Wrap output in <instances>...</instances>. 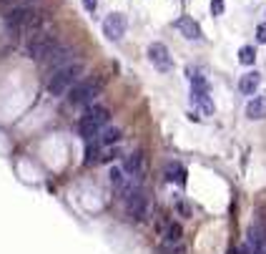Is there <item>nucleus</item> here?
Returning a JSON list of instances; mask_svg holds the SVG:
<instances>
[{"mask_svg": "<svg viewBox=\"0 0 266 254\" xmlns=\"http://www.w3.org/2000/svg\"><path fill=\"white\" fill-rule=\"evenodd\" d=\"M80 73H83V63H68V66L58 68L48 78V93L51 96H65L80 81Z\"/></svg>", "mask_w": 266, "mask_h": 254, "instance_id": "1", "label": "nucleus"}, {"mask_svg": "<svg viewBox=\"0 0 266 254\" xmlns=\"http://www.w3.org/2000/svg\"><path fill=\"white\" fill-rule=\"evenodd\" d=\"M55 48H58V38H55V33H51L46 28H40L33 35H28V43H26V53L33 60H46Z\"/></svg>", "mask_w": 266, "mask_h": 254, "instance_id": "2", "label": "nucleus"}, {"mask_svg": "<svg viewBox=\"0 0 266 254\" xmlns=\"http://www.w3.org/2000/svg\"><path fill=\"white\" fill-rule=\"evenodd\" d=\"M108 118H110V113H108L106 106H91V109H85V113H83L80 121H78V131H80V136L91 141V139L103 129V126L108 123Z\"/></svg>", "mask_w": 266, "mask_h": 254, "instance_id": "3", "label": "nucleus"}, {"mask_svg": "<svg viewBox=\"0 0 266 254\" xmlns=\"http://www.w3.org/2000/svg\"><path fill=\"white\" fill-rule=\"evenodd\" d=\"M188 78H191V101H193V106H198L201 113L211 116L216 111V106H213V101L209 96V81L198 71H188Z\"/></svg>", "mask_w": 266, "mask_h": 254, "instance_id": "4", "label": "nucleus"}, {"mask_svg": "<svg viewBox=\"0 0 266 254\" xmlns=\"http://www.w3.org/2000/svg\"><path fill=\"white\" fill-rule=\"evenodd\" d=\"M106 86V76H93V78H88V81H78L76 86L71 88V96L68 101L73 106H83V103H91Z\"/></svg>", "mask_w": 266, "mask_h": 254, "instance_id": "5", "label": "nucleus"}, {"mask_svg": "<svg viewBox=\"0 0 266 254\" xmlns=\"http://www.w3.org/2000/svg\"><path fill=\"white\" fill-rule=\"evenodd\" d=\"M123 199H126V214H128V219L143 222V219L148 217V199H146V194L141 192V186H136L133 192H128Z\"/></svg>", "mask_w": 266, "mask_h": 254, "instance_id": "6", "label": "nucleus"}, {"mask_svg": "<svg viewBox=\"0 0 266 254\" xmlns=\"http://www.w3.org/2000/svg\"><path fill=\"white\" fill-rule=\"evenodd\" d=\"M126 28H128V20H126L123 13H110V15L103 20V35H106L108 40H113V43L123 40Z\"/></svg>", "mask_w": 266, "mask_h": 254, "instance_id": "7", "label": "nucleus"}, {"mask_svg": "<svg viewBox=\"0 0 266 254\" xmlns=\"http://www.w3.org/2000/svg\"><path fill=\"white\" fill-rule=\"evenodd\" d=\"M148 60H151V66L156 68V71H161V73H168L173 68L171 51L163 43H151L148 46Z\"/></svg>", "mask_w": 266, "mask_h": 254, "instance_id": "8", "label": "nucleus"}, {"mask_svg": "<svg viewBox=\"0 0 266 254\" xmlns=\"http://www.w3.org/2000/svg\"><path fill=\"white\" fill-rule=\"evenodd\" d=\"M123 171L128 174V179H131L133 184L141 186V181H143V176H146V159H143V154L136 151V154L126 156V161H123Z\"/></svg>", "mask_w": 266, "mask_h": 254, "instance_id": "9", "label": "nucleus"}, {"mask_svg": "<svg viewBox=\"0 0 266 254\" xmlns=\"http://www.w3.org/2000/svg\"><path fill=\"white\" fill-rule=\"evenodd\" d=\"M108 181H110V186H113V192L121 194V197H126L128 192H133V189H136V184H133V181L128 179V174L123 171V166H110Z\"/></svg>", "mask_w": 266, "mask_h": 254, "instance_id": "10", "label": "nucleus"}, {"mask_svg": "<svg viewBox=\"0 0 266 254\" xmlns=\"http://www.w3.org/2000/svg\"><path fill=\"white\" fill-rule=\"evenodd\" d=\"M249 249L251 254H266V224L254 222L249 226Z\"/></svg>", "mask_w": 266, "mask_h": 254, "instance_id": "11", "label": "nucleus"}, {"mask_svg": "<svg viewBox=\"0 0 266 254\" xmlns=\"http://www.w3.org/2000/svg\"><path fill=\"white\" fill-rule=\"evenodd\" d=\"M68 63H73V51L65 48V46H58V48L46 58V71H48V76H51V73H55L58 68L68 66Z\"/></svg>", "mask_w": 266, "mask_h": 254, "instance_id": "12", "label": "nucleus"}, {"mask_svg": "<svg viewBox=\"0 0 266 254\" xmlns=\"http://www.w3.org/2000/svg\"><path fill=\"white\" fill-rule=\"evenodd\" d=\"M176 28H179V33H181L184 38H188V40H201V38H204L201 26H198L191 15H184V18L176 20Z\"/></svg>", "mask_w": 266, "mask_h": 254, "instance_id": "13", "label": "nucleus"}, {"mask_svg": "<svg viewBox=\"0 0 266 254\" xmlns=\"http://www.w3.org/2000/svg\"><path fill=\"white\" fill-rule=\"evenodd\" d=\"M259 86H261V76H259L256 71H249V73H243V76L239 78V91H241L243 96H254V93L259 91Z\"/></svg>", "mask_w": 266, "mask_h": 254, "instance_id": "14", "label": "nucleus"}, {"mask_svg": "<svg viewBox=\"0 0 266 254\" xmlns=\"http://www.w3.org/2000/svg\"><path fill=\"white\" fill-rule=\"evenodd\" d=\"M121 141V129H101L93 136V143L101 146V149H108V146H116Z\"/></svg>", "mask_w": 266, "mask_h": 254, "instance_id": "15", "label": "nucleus"}, {"mask_svg": "<svg viewBox=\"0 0 266 254\" xmlns=\"http://www.w3.org/2000/svg\"><path fill=\"white\" fill-rule=\"evenodd\" d=\"M246 116L251 121H261L266 118V96H254L246 106Z\"/></svg>", "mask_w": 266, "mask_h": 254, "instance_id": "16", "label": "nucleus"}, {"mask_svg": "<svg viewBox=\"0 0 266 254\" xmlns=\"http://www.w3.org/2000/svg\"><path fill=\"white\" fill-rule=\"evenodd\" d=\"M166 179L173 184H179V186H186V169L179 164V161H173V164H168L166 166Z\"/></svg>", "mask_w": 266, "mask_h": 254, "instance_id": "17", "label": "nucleus"}, {"mask_svg": "<svg viewBox=\"0 0 266 254\" xmlns=\"http://www.w3.org/2000/svg\"><path fill=\"white\" fill-rule=\"evenodd\" d=\"M163 242H184V229L176 224V222L166 224V229H163Z\"/></svg>", "mask_w": 266, "mask_h": 254, "instance_id": "18", "label": "nucleus"}, {"mask_svg": "<svg viewBox=\"0 0 266 254\" xmlns=\"http://www.w3.org/2000/svg\"><path fill=\"white\" fill-rule=\"evenodd\" d=\"M239 60L243 63V66H254V60H256V51H254V46H241V51H239Z\"/></svg>", "mask_w": 266, "mask_h": 254, "instance_id": "19", "label": "nucleus"}, {"mask_svg": "<svg viewBox=\"0 0 266 254\" xmlns=\"http://www.w3.org/2000/svg\"><path fill=\"white\" fill-rule=\"evenodd\" d=\"M161 254H186L184 242H161Z\"/></svg>", "mask_w": 266, "mask_h": 254, "instance_id": "20", "label": "nucleus"}, {"mask_svg": "<svg viewBox=\"0 0 266 254\" xmlns=\"http://www.w3.org/2000/svg\"><path fill=\"white\" fill-rule=\"evenodd\" d=\"M211 13L213 15H224V0H211Z\"/></svg>", "mask_w": 266, "mask_h": 254, "instance_id": "21", "label": "nucleus"}, {"mask_svg": "<svg viewBox=\"0 0 266 254\" xmlns=\"http://www.w3.org/2000/svg\"><path fill=\"white\" fill-rule=\"evenodd\" d=\"M256 40H259V43H266V23H261L256 28Z\"/></svg>", "mask_w": 266, "mask_h": 254, "instance_id": "22", "label": "nucleus"}, {"mask_svg": "<svg viewBox=\"0 0 266 254\" xmlns=\"http://www.w3.org/2000/svg\"><path fill=\"white\" fill-rule=\"evenodd\" d=\"M83 8L93 15V13H96V8H98V0H83Z\"/></svg>", "mask_w": 266, "mask_h": 254, "instance_id": "23", "label": "nucleus"}, {"mask_svg": "<svg viewBox=\"0 0 266 254\" xmlns=\"http://www.w3.org/2000/svg\"><path fill=\"white\" fill-rule=\"evenodd\" d=\"M231 254H251V249H249V247H241V249H236V252H231Z\"/></svg>", "mask_w": 266, "mask_h": 254, "instance_id": "24", "label": "nucleus"}]
</instances>
